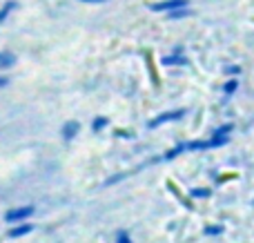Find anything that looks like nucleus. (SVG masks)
Instances as JSON below:
<instances>
[{
	"instance_id": "obj_10",
	"label": "nucleus",
	"mask_w": 254,
	"mask_h": 243,
	"mask_svg": "<svg viewBox=\"0 0 254 243\" xmlns=\"http://www.w3.org/2000/svg\"><path fill=\"white\" fill-rule=\"evenodd\" d=\"M183 152H188V143H179V145H174L170 152H165V156H163V159L172 161V159H176V156H181Z\"/></svg>"
},
{
	"instance_id": "obj_4",
	"label": "nucleus",
	"mask_w": 254,
	"mask_h": 243,
	"mask_svg": "<svg viewBox=\"0 0 254 243\" xmlns=\"http://www.w3.org/2000/svg\"><path fill=\"white\" fill-rule=\"evenodd\" d=\"M161 65L163 67H188L190 61H188V56H185L183 52H174V54H170V56H163Z\"/></svg>"
},
{
	"instance_id": "obj_18",
	"label": "nucleus",
	"mask_w": 254,
	"mask_h": 243,
	"mask_svg": "<svg viewBox=\"0 0 254 243\" xmlns=\"http://www.w3.org/2000/svg\"><path fill=\"white\" fill-rule=\"evenodd\" d=\"M119 136H121V138H134V134H131V132H125V129H119Z\"/></svg>"
},
{
	"instance_id": "obj_6",
	"label": "nucleus",
	"mask_w": 254,
	"mask_h": 243,
	"mask_svg": "<svg viewBox=\"0 0 254 243\" xmlns=\"http://www.w3.org/2000/svg\"><path fill=\"white\" fill-rule=\"evenodd\" d=\"M78 132H80V123H78V121H67V123L61 127V136L65 138V141H71V138H74Z\"/></svg>"
},
{
	"instance_id": "obj_3",
	"label": "nucleus",
	"mask_w": 254,
	"mask_h": 243,
	"mask_svg": "<svg viewBox=\"0 0 254 243\" xmlns=\"http://www.w3.org/2000/svg\"><path fill=\"white\" fill-rule=\"evenodd\" d=\"M181 7H190V0H158V2L149 4V9H152L154 13H170Z\"/></svg>"
},
{
	"instance_id": "obj_16",
	"label": "nucleus",
	"mask_w": 254,
	"mask_h": 243,
	"mask_svg": "<svg viewBox=\"0 0 254 243\" xmlns=\"http://www.w3.org/2000/svg\"><path fill=\"white\" fill-rule=\"evenodd\" d=\"M205 235L207 237H219V235H223V228H221V226H207L205 228Z\"/></svg>"
},
{
	"instance_id": "obj_20",
	"label": "nucleus",
	"mask_w": 254,
	"mask_h": 243,
	"mask_svg": "<svg viewBox=\"0 0 254 243\" xmlns=\"http://www.w3.org/2000/svg\"><path fill=\"white\" fill-rule=\"evenodd\" d=\"M7 85H9V78H7V76H0V89L7 87Z\"/></svg>"
},
{
	"instance_id": "obj_17",
	"label": "nucleus",
	"mask_w": 254,
	"mask_h": 243,
	"mask_svg": "<svg viewBox=\"0 0 254 243\" xmlns=\"http://www.w3.org/2000/svg\"><path fill=\"white\" fill-rule=\"evenodd\" d=\"M116 243H131V237L127 235V232H119V237H116Z\"/></svg>"
},
{
	"instance_id": "obj_2",
	"label": "nucleus",
	"mask_w": 254,
	"mask_h": 243,
	"mask_svg": "<svg viewBox=\"0 0 254 243\" xmlns=\"http://www.w3.org/2000/svg\"><path fill=\"white\" fill-rule=\"evenodd\" d=\"M34 214V205H20V208H11L7 214H4V221L16 226V223H22Z\"/></svg>"
},
{
	"instance_id": "obj_12",
	"label": "nucleus",
	"mask_w": 254,
	"mask_h": 243,
	"mask_svg": "<svg viewBox=\"0 0 254 243\" xmlns=\"http://www.w3.org/2000/svg\"><path fill=\"white\" fill-rule=\"evenodd\" d=\"M105 127H110V119L107 116H96L92 121V132H103Z\"/></svg>"
},
{
	"instance_id": "obj_7",
	"label": "nucleus",
	"mask_w": 254,
	"mask_h": 243,
	"mask_svg": "<svg viewBox=\"0 0 254 243\" xmlns=\"http://www.w3.org/2000/svg\"><path fill=\"white\" fill-rule=\"evenodd\" d=\"M16 61H18V56L11 52V49H2L0 52V69H11L13 65H16Z\"/></svg>"
},
{
	"instance_id": "obj_15",
	"label": "nucleus",
	"mask_w": 254,
	"mask_h": 243,
	"mask_svg": "<svg viewBox=\"0 0 254 243\" xmlns=\"http://www.w3.org/2000/svg\"><path fill=\"white\" fill-rule=\"evenodd\" d=\"M223 71H225V76H239L241 74V65H225Z\"/></svg>"
},
{
	"instance_id": "obj_19",
	"label": "nucleus",
	"mask_w": 254,
	"mask_h": 243,
	"mask_svg": "<svg viewBox=\"0 0 254 243\" xmlns=\"http://www.w3.org/2000/svg\"><path fill=\"white\" fill-rule=\"evenodd\" d=\"M80 2H85V4H103V2H107V0H80Z\"/></svg>"
},
{
	"instance_id": "obj_1",
	"label": "nucleus",
	"mask_w": 254,
	"mask_h": 243,
	"mask_svg": "<svg viewBox=\"0 0 254 243\" xmlns=\"http://www.w3.org/2000/svg\"><path fill=\"white\" fill-rule=\"evenodd\" d=\"M185 114H188L185 110H172V112H165V114H158L149 121V129H156V127L167 125V123H176V121H181Z\"/></svg>"
},
{
	"instance_id": "obj_13",
	"label": "nucleus",
	"mask_w": 254,
	"mask_h": 243,
	"mask_svg": "<svg viewBox=\"0 0 254 243\" xmlns=\"http://www.w3.org/2000/svg\"><path fill=\"white\" fill-rule=\"evenodd\" d=\"M232 129H234V125H232V123H225V125H221V127H216V129H214V134H212V136L230 138V134H232Z\"/></svg>"
},
{
	"instance_id": "obj_9",
	"label": "nucleus",
	"mask_w": 254,
	"mask_h": 243,
	"mask_svg": "<svg viewBox=\"0 0 254 243\" xmlns=\"http://www.w3.org/2000/svg\"><path fill=\"white\" fill-rule=\"evenodd\" d=\"M190 16H192V9L190 7H181V9H174V11L167 13L170 20H183V18H190Z\"/></svg>"
},
{
	"instance_id": "obj_11",
	"label": "nucleus",
	"mask_w": 254,
	"mask_h": 243,
	"mask_svg": "<svg viewBox=\"0 0 254 243\" xmlns=\"http://www.w3.org/2000/svg\"><path fill=\"white\" fill-rule=\"evenodd\" d=\"M237 89H239V78H237V76H230V78L223 83V94H225V96H232Z\"/></svg>"
},
{
	"instance_id": "obj_5",
	"label": "nucleus",
	"mask_w": 254,
	"mask_h": 243,
	"mask_svg": "<svg viewBox=\"0 0 254 243\" xmlns=\"http://www.w3.org/2000/svg\"><path fill=\"white\" fill-rule=\"evenodd\" d=\"M31 232H34V226H31V223H16V226L11 228V230H9V239H20V237H27V235H31Z\"/></svg>"
},
{
	"instance_id": "obj_14",
	"label": "nucleus",
	"mask_w": 254,
	"mask_h": 243,
	"mask_svg": "<svg viewBox=\"0 0 254 243\" xmlns=\"http://www.w3.org/2000/svg\"><path fill=\"white\" fill-rule=\"evenodd\" d=\"M190 196H192V199H210L212 192L207 190V187H192V190H190Z\"/></svg>"
},
{
	"instance_id": "obj_8",
	"label": "nucleus",
	"mask_w": 254,
	"mask_h": 243,
	"mask_svg": "<svg viewBox=\"0 0 254 243\" xmlns=\"http://www.w3.org/2000/svg\"><path fill=\"white\" fill-rule=\"evenodd\" d=\"M16 9H18V0H7V2H2V7H0V25L7 22V18L11 16Z\"/></svg>"
}]
</instances>
